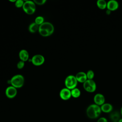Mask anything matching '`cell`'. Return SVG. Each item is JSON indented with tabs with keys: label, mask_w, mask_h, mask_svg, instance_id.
<instances>
[{
	"label": "cell",
	"mask_w": 122,
	"mask_h": 122,
	"mask_svg": "<svg viewBox=\"0 0 122 122\" xmlns=\"http://www.w3.org/2000/svg\"><path fill=\"white\" fill-rule=\"evenodd\" d=\"M121 113L117 111L112 112L109 115L110 119L112 122H118L121 119Z\"/></svg>",
	"instance_id": "cell-15"
},
{
	"label": "cell",
	"mask_w": 122,
	"mask_h": 122,
	"mask_svg": "<svg viewBox=\"0 0 122 122\" xmlns=\"http://www.w3.org/2000/svg\"><path fill=\"white\" fill-rule=\"evenodd\" d=\"M36 24H37L38 25H41L44 22V18L43 17L41 16H37L35 19L34 21Z\"/></svg>",
	"instance_id": "cell-19"
},
{
	"label": "cell",
	"mask_w": 122,
	"mask_h": 122,
	"mask_svg": "<svg viewBox=\"0 0 122 122\" xmlns=\"http://www.w3.org/2000/svg\"><path fill=\"white\" fill-rule=\"evenodd\" d=\"M39 25L36 24L35 22L30 23L29 26V31L31 33H35L39 30Z\"/></svg>",
	"instance_id": "cell-16"
},
{
	"label": "cell",
	"mask_w": 122,
	"mask_h": 122,
	"mask_svg": "<svg viewBox=\"0 0 122 122\" xmlns=\"http://www.w3.org/2000/svg\"><path fill=\"white\" fill-rule=\"evenodd\" d=\"M97 5L99 9L103 10L107 7V3L104 0H98L97 1Z\"/></svg>",
	"instance_id": "cell-18"
},
{
	"label": "cell",
	"mask_w": 122,
	"mask_h": 122,
	"mask_svg": "<svg viewBox=\"0 0 122 122\" xmlns=\"http://www.w3.org/2000/svg\"><path fill=\"white\" fill-rule=\"evenodd\" d=\"M17 94V90L12 86H8L5 90V95L9 99L14 98Z\"/></svg>",
	"instance_id": "cell-8"
},
{
	"label": "cell",
	"mask_w": 122,
	"mask_h": 122,
	"mask_svg": "<svg viewBox=\"0 0 122 122\" xmlns=\"http://www.w3.org/2000/svg\"><path fill=\"white\" fill-rule=\"evenodd\" d=\"M59 95L62 100H68L71 97V91L67 88H62L60 92Z\"/></svg>",
	"instance_id": "cell-9"
},
{
	"label": "cell",
	"mask_w": 122,
	"mask_h": 122,
	"mask_svg": "<svg viewBox=\"0 0 122 122\" xmlns=\"http://www.w3.org/2000/svg\"><path fill=\"white\" fill-rule=\"evenodd\" d=\"M86 75L87 80H92L94 76V73L93 71L89 70L86 73Z\"/></svg>",
	"instance_id": "cell-20"
},
{
	"label": "cell",
	"mask_w": 122,
	"mask_h": 122,
	"mask_svg": "<svg viewBox=\"0 0 122 122\" xmlns=\"http://www.w3.org/2000/svg\"><path fill=\"white\" fill-rule=\"evenodd\" d=\"M24 78L21 74L15 75L10 80L11 85L16 89L21 88L24 85Z\"/></svg>",
	"instance_id": "cell-3"
},
{
	"label": "cell",
	"mask_w": 122,
	"mask_h": 122,
	"mask_svg": "<svg viewBox=\"0 0 122 122\" xmlns=\"http://www.w3.org/2000/svg\"><path fill=\"white\" fill-rule=\"evenodd\" d=\"M111 11H110V10H106V14H108V15H109V14L111 13Z\"/></svg>",
	"instance_id": "cell-25"
},
{
	"label": "cell",
	"mask_w": 122,
	"mask_h": 122,
	"mask_svg": "<svg viewBox=\"0 0 122 122\" xmlns=\"http://www.w3.org/2000/svg\"><path fill=\"white\" fill-rule=\"evenodd\" d=\"M120 113H121V115L122 116V107L121 109V111H120Z\"/></svg>",
	"instance_id": "cell-26"
},
{
	"label": "cell",
	"mask_w": 122,
	"mask_h": 122,
	"mask_svg": "<svg viewBox=\"0 0 122 122\" xmlns=\"http://www.w3.org/2000/svg\"><path fill=\"white\" fill-rule=\"evenodd\" d=\"M25 65V62L22 61H19L17 64V67L19 69H22Z\"/></svg>",
	"instance_id": "cell-22"
},
{
	"label": "cell",
	"mask_w": 122,
	"mask_h": 122,
	"mask_svg": "<svg viewBox=\"0 0 122 122\" xmlns=\"http://www.w3.org/2000/svg\"><path fill=\"white\" fill-rule=\"evenodd\" d=\"M118 122H122V118H121L119 121H118Z\"/></svg>",
	"instance_id": "cell-27"
},
{
	"label": "cell",
	"mask_w": 122,
	"mask_h": 122,
	"mask_svg": "<svg viewBox=\"0 0 122 122\" xmlns=\"http://www.w3.org/2000/svg\"><path fill=\"white\" fill-rule=\"evenodd\" d=\"M93 101L95 104L101 106L104 103L105 97L102 94L97 93L94 96Z\"/></svg>",
	"instance_id": "cell-10"
},
{
	"label": "cell",
	"mask_w": 122,
	"mask_h": 122,
	"mask_svg": "<svg viewBox=\"0 0 122 122\" xmlns=\"http://www.w3.org/2000/svg\"></svg>",
	"instance_id": "cell-28"
},
{
	"label": "cell",
	"mask_w": 122,
	"mask_h": 122,
	"mask_svg": "<svg viewBox=\"0 0 122 122\" xmlns=\"http://www.w3.org/2000/svg\"><path fill=\"white\" fill-rule=\"evenodd\" d=\"M23 11L27 14H33L36 11V4L33 1L26 0L22 7Z\"/></svg>",
	"instance_id": "cell-4"
},
{
	"label": "cell",
	"mask_w": 122,
	"mask_h": 122,
	"mask_svg": "<svg viewBox=\"0 0 122 122\" xmlns=\"http://www.w3.org/2000/svg\"><path fill=\"white\" fill-rule=\"evenodd\" d=\"M97 122H108V121L105 117H101L98 120Z\"/></svg>",
	"instance_id": "cell-24"
},
{
	"label": "cell",
	"mask_w": 122,
	"mask_h": 122,
	"mask_svg": "<svg viewBox=\"0 0 122 122\" xmlns=\"http://www.w3.org/2000/svg\"><path fill=\"white\" fill-rule=\"evenodd\" d=\"M24 1L22 0H17L15 2V6L17 8H20L21 7L22 8Z\"/></svg>",
	"instance_id": "cell-21"
},
{
	"label": "cell",
	"mask_w": 122,
	"mask_h": 122,
	"mask_svg": "<svg viewBox=\"0 0 122 122\" xmlns=\"http://www.w3.org/2000/svg\"><path fill=\"white\" fill-rule=\"evenodd\" d=\"M119 7L118 2L115 0H109L107 3V8L110 11H113L117 10Z\"/></svg>",
	"instance_id": "cell-11"
},
{
	"label": "cell",
	"mask_w": 122,
	"mask_h": 122,
	"mask_svg": "<svg viewBox=\"0 0 122 122\" xmlns=\"http://www.w3.org/2000/svg\"><path fill=\"white\" fill-rule=\"evenodd\" d=\"M54 28L53 24L50 22H44L39 26V32L43 37H48L52 35L54 32Z\"/></svg>",
	"instance_id": "cell-1"
},
{
	"label": "cell",
	"mask_w": 122,
	"mask_h": 122,
	"mask_svg": "<svg viewBox=\"0 0 122 122\" xmlns=\"http://www.w3.org/2000/svg\"><path fill=\"white\" fill-rule=\"evenodd\" d=\"M19 56L20 61L25 62L27 61L29 58V54L27 50L22 49L19 52Z\"/></svg>",
	"instance_id": "cell-13"
},
{
	"label": "cell",
	"mask_w": 122,
	"mask_h": 122,
	"mask_svg": "<svg viewBox=\"0 0 122 122\" xmlns=\"http://www.w3.org/2000/svg\"><path fill=\"white\" fill-rule=\"evenodd\" d=\"M34 2L36 5H42L45 3L46 2V0H33Z\"/></svg>",
	"instance_id": "cell-23"
},
{
	"label": "cell",
	"mask_w": 122,
	"mask_h": 122,
	"mask_svg": "<svg viewBox=\"0 0 122 122\" xmlns=\"http://www.w3.org/2000/svg\"><path fill=\"white\" fill-rule=\"evenodd\" d=\"M84 89L89 92H93L96 89L95 82L92 80H87L83 84Z\"/></svg>",
	"instance_id": "cell-6"
},
{
	"label": "cell",
	"mask_w": 122,
	"mask_h": 122,
	"mask_svg": "<svg viewBox=\"0 0 122 122\" xmlns=\"http://www.w3.org/2000/svg\"><path fill=\"white\" fill-rule=\"evenodd\" d=\"M78 81H77L75 76L70 75L65 78L64 84L66 88L71 90L75 88L77 85Z\"/></svg>",
	"instance_id": "cell-5"
},
{
	"label": "cell",
	"mask_w": 122,
	"mask_h": 122,
	"mask_svg": "<svg viewBox=\"0 0 122 122\" xmlns=\"http://www.w3.org/2000/svg\"><path fill=\"white\" fill-rule=\"evenodd\" d=\"M31 61L34 65L39 66L44 63L45 61V58L42 55L36 54L32 57Z\"/></svg>",
	"instance_id": "cell-7"
},
{
	"label": "cell",
	"mask_w": 122,
	"mask_h": 122,
	"mask_svg": "<svg viewBox=\"0 0 122 122\" xmlns=\"http://www.w3.org/2000/svg\"><path fill=\"white\" fill-rule=\"evenodd\" d=\"M102 112L104 113H111L113 109V107L112 104L109 103H104L101 106Z\"/></svg>",
	"instance_id": "cell-14"
},
{
	"label": "cell",
	"mask_w": 122,
	"mask_h": 122,
	"mask_svg": "<svg viewBox=\"0 0 122 122\" xmlns=\"http://www.w3.org/2000/svg\"><path fill=\"white\" fill-rule=\"evenodd\" d=\"M75 77L78 82L81 83H84L86 80H87L86 73L82 71L78 72L75 75Z\"/></svg>",
	"instance_id": "cell-12"
},
{
	"label": "cell",
	"mask_w": 122,
	"mask_h": 122,
	"mask_svg": "<svg viewBox=\"0 0 122 122\" xmlns=\"http://www.w3.org/2000/svg\"><path fill=\"white\" fill-rule=\"evenodd\" d=\"M102 112L101 107L95 104L90 105L86 109V115L88 118L91 119L97 118Z\"/></svg>",
	"instance_id": "cell-2"
},
{
	"label": "cell",
	"mask_w": 122,
	"mask_h": 122,
	"mask_svg": "<svg viewBox=\"0 0 122 122\" xmlns=\"http://www.w3.org/2000/svg\"><path fill=\"white\" fill-rule=\"evenodd\" d=\"M71 91V96L74 98H77L79 97L81 95V91L80 90L77 88H75Z\"/></svg>",
	"instance_id": "cell-17"
}]
</instances>
